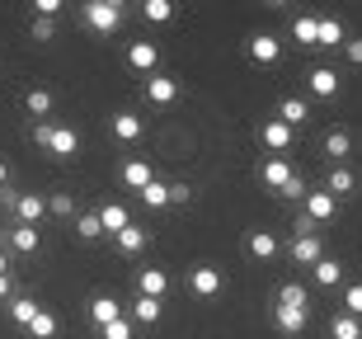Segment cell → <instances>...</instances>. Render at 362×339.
Here are the masks:
<instances>
[{"mask_svg": "<svg viewBox=\"0 0 362 339\" xmlns=\"http://www.w3.org/2000/svg\"><path fill=\"white\" fill-rule=\"evenodd\" d=\"M349 151H353L349 127H329V132H325V156H329L334 165H344V161H349Z\"/></svg>", "mask_w": 362, "mask_h": 339, "instance_id": "ac0fdd59", "label": "cell"}, {"mask_svg": "<svg viewBox=\"0 0 362 339\" xmlns=\"http://www.w3.org/2000/svg\"><path fill=\"white\" fill-rule=\"evenodd\" d=\"M33 142H38L47 156H57V161H66V156L81 151V132L66 127V122H38V127H33Z\"/></svg>", "mask_w": 362, "mask_h": 339, "instance_id": "6da1fadb", "label": "cell"}, {"mask_svg": "<svg viewBox=\"0 0 362 339\" xmlns=\"http://www.w3.org/2000/svg\"><path fill=\"white\" fill-rule=\"evenodd\" d=\"M160 311H165V301L141 297V292L132 297V326H160Z\"/></svg>", "mask_w": 362, "mask_h": 339, "instance_id": "d6986e66", "label": "cell"}, {"mask_svg": "<svg viewBox=\"0 0 362 339\" xmlns=\"http://www.w3.org/2000/svg\"><path fill=\"white\" fill-rule=\"evenodd\" d=\"M344 301H349L344 311H349V316H358V321H362V283H349V292H344Z\"/></svg>", "mask_w": 362, "mask_h": 339, "instance_id": "f35d334b", "label": "cell"}, {"mask_svg": "<svg viewBox=\"0 0 362 339\" xmlns=\"http://www.w3.org/2000/svg\"><path fill=\"white\" fill-rule=\"evenodd\" d=\"M188 287H193V297L212 301L216 292L226 287V278H221V269H216V264H193V269H188Z\"/></svg>", "mask_w": 362, "mask_h": 339, "instance_id": "3957f363", "label": "cell"}, {"mask_svg": "<svg viewBox=\"0 0 362 339\" xmlns=\"http://www.w3.org/2000/svg\"><path fill=\"white\" fill-rule=\"evenodd\" d=\"M146 99H151V104H160V109H165V104H175V99H179V81H175V76H160V71L146 76Z\"/></svg>", "mask_w": 362, "mask_h": 339, "instance_id": "7c38bea8", "label": "cell"}, {"mask_svg": "<svg viewBox=\"0 0 362 339\" xmlns=\"http://www.w3.org/2000/svg\"><path fill=\"white\" fill-rule=\"evenodd\" d=\"M57 28H52V19H33V38H52Z\"/></svg>", "mask_w": 362, "mask_h": 339, "instance_id": "ee69618b", "label": "cell"}, {"mask_svg": "<svg viewBox=\"0 0 362 339\" xmlns=\"http://www.w3.org/2000/svg\"><path fill=\"white\" fill-rule=\"evenodd\" d=\"M273 326H278L282 335H301V330L310 326V306H278V301H273Z\"/></svg>", "mask_w": 362, "mask_h": 339, "instance_id": "52a82bcc", "label": "cell"}, {"mask_svg": "<svg viewBox=\"0 0 362 339\" xmlns=\"http://www.w3.org/2000/svg\"><path fill=\"white\" fill-rule=\"evenodd\" d=\"M76 231H81V241H99L104 222H99V212H85V217H76Z\"/></svg>", "mask_w": 362, "mask_h": 339, "instance_id": "d590c367", "label": "cell"}, {"mask_svg": "<svg viewBox=\"0 0 362 339\" xmlns=\"http://www.w3.org/2000/svg\"><path fill=\"white\" fill-rule=\"evenodd\" d=\"M127 67L141 71V76H156V71H160V47L151 38H136L132 47H127Z\"/></svg>", "mask_w": 362, "mask_h": 339, "instance_id": "5b68a950", "label": "cell"}, {"mask_svg": "<svg viewBox=\"0 0 362 339\" xmlns=\"http://www.w3.org/2000/svg\"><path fill=\"white\" fill-rule=\"evenodd\" d=\"M10 316H14V326H28V321L38 316V301H33V297H14L10 301Z\"/></svg>", "mask_w": 362, "mask_h": 339, "instance_id": "e575fe53", "label": "cell"}, {"mask_svg": "<svg viewBox=\"0 0 362 339\" xmlns=\"http://www.w3.org/2000/svg\"><path fill=\"white\" fill-rule=\"evenodd\" d=\"M10 212H14V222H19V226H38L42 212H47V198H38V193H19Z\"/></svg>", "mask_w": 362, "mask_h": 339, "instance_id": "9c48e42d", "label": "cell"}, {"mask_svg": "<svg viewBox=\"0 0 362 339\" xmlns=\"http://www.w3.org/2000/svg\"><path fill=\"white\" fill-rule=\"evenodd\" d=\"M0 297H10V273H0Z\"/></svg>", "mask_w": 362, "mask_h": 339, "instance_id": "bcb514c9", "label": "cell"}, {"mask_svg": "<svg viewBox=\"0 0 362 339\" xmlns=\"http://www.w3.org/2000/svg\"><path fill=\"white\" fill-rule=\"evenodd\" d=\"M28 335H33V339H52L57 335V316L52 311H42V306H38V316H33V321H28Z\"/></svg>", "mask_w": 362, "mask_h": 339, "instance_id": "1f68e13d", "label": "cell"}, {"mask_svg": "<svg viewBox=\"0 0 362 339\" xmlns=\"http://www.w3.org/2000/svg\"><path fill=\"white\" fill-rule=\"evenodd\" d=\"M136 292H141V297L165 301V292H170V273L156 269V264H151V269H141V273H136Z\"/></svg>", "mask_w": 362, "mask_h": 339, "instance_id": "8fae6325", "label": "cell"}, {"mask_svg": "<svg viewBox=\"0 0 362 339\" xmlns=\"http://www.w3.org/2000/svg\"><path fill=\"white\" fill-rule=\"evenodd\" d=\"M90 321H94L99 330L113 326V321H122V301H118V297H94V301H90Z\"/></svg>", "mask_w": 362, "mask_h": 339, "instance_id": "7402d4cb", "label": "cell"}, {"mask_svg": "<svg viewBox=\"0 0 362 339\" xmlns=\"http://www.w3.org/2000/svg\"><path fill=\"white\" fill-rule=\"evenodd\" d=\"M273 118H278V122H287V127L296 132L301 122H310V104H306L301 95H287V99L278 104V113H273Z\"/></svg>", "mask_w": 362, "mask_h": 339, "instance_id": "5bb4252c", "label": "cell"}, {"mask_svg": "<svg viewBox=\"0 0 362 339\" xmlns=\"http://www.w3.org/2000/svg\"><path fill=\"white\" fill-rule=\"evenodd\" d=\"M38 245H42L38 226H19V222H10V250L14 255H33Z\"/></svg>", "mask_w": 362, "mask_h": 339, "instance_id": "44dd1931", "label": "cell"}, {"mask_svg": "<svg viewBox=\"0 0 362 339\" xmlns=\"http://www.w3.org/2000/svg\"><path fill=\"white\" fill-rule=\"evenodd\" d=\"M344 52H349L353 67H362V38H344Z\"/></svg>", "mask_w": 362, "mask_h": 339, "instance_id": "b9f144b4", "label": "cell"}, {"mask_svg": "<svg viewBox=\"0 0 362 339\" xmlns=\"http://www.w3.org/2000/svg\"><path fill=\"white\" fill-rule=\"evenodd\" d=\"M99 222H104V236H118V231L132 226V212H127L122 203H104L99 207Z\"/></svg>", "mask_w": 362, "mask_h": 339, "instance_id": "603a6c76", "label": "cell"}, {"mask_svg": "<svg viewBox=\"0 0 362 339\" xmlns=\"http://www.w3.org/2000/svg\"><path fill=\"white\" fill-rule=\"evenodd\" d=\"M315 47H344V24L329 19V14H320L315 19Z\"/></svg>", "mask_w": 362, "mask_h": 339, "instance_id": "d4e9b609", "label": "cell"}, {"mask_svg": "<svg viewBox=\"0 0 362 339\" xmlns=\"http://www.w3.org/2000/svg\"><path fill=\"white\" fill-rule=\"evenodd\" d=\"M339 212V198H329L325 189H310L306 198H301V217L310 222V226H320V222H334Z\"/></svg>", "mask_w": 362, "mask_h": 339, "instance_id": "277c9868", "label": "cell"}, {"mask_svg": "<svg viewBox=\"0 0 362 339\" xmlns=\"http://www.w3.org/2000/svg\"><path fill=\"white\" fill-rule=\"evenodd\" d=\"M141 14H146L151 24H170V19H175V5H170V0H146Z\"/></svg>", "mask_w": 362, "mask_h": 339, "instance_id": "836d02e7", "label": "cell"}, {"mask_svg": "<svg viewBox=\"0 0 362 339\" xmlns=\"http://www.w3.org/2000/svg\"><path fill=\"white\" fill-rule=\"evenodd\" d=\"M353 189H358L353 170H349V165H334V170H329V179H325V193H329V198H349Z\"/></svg>", "mask_w": 362, "mask_h": 339, "instance_id": "cb8c5ba5", "label": "cell"}, {"mask_svg": "<svg viewBox=\"0 0 362 339\" xmlns=\"http://www.w3.org/2000/svg\"><path fill=\"white\" fill-rule=\"evenodd\" d=\"M287 255H292V264H320L325 259V245H320V236L315 231H306V236H292V245H287Z\"/></svg>", "mask_w": 362, "mask_h": 339, "instance_id": "8992f818", "label": "cell"}, {"mask_svg": "<svg viewBox=\"0 0 362 339\" xmlns=\"http://www.w3.org/2000/svg\"><path fill=\"white\" fill-rule=\"evenodd\" d=\"M0 189H10V165L0 161Z\"/></svg>", "mask_w": 362, "mask_h": 339, "instance_id": "f6af8a7d", "label": "cell"}, {"mask_svg": "<svg viewBox=\"0 0 362 339\" xmlns=\"http://www.w3.org/2000/svg\"><path fill=\"white\" fill-rule=\"evenodd\" d=\"M259 137H264V146H269L273 156L292 151V142H296V132L287 127V122H278V118H269V122H264V132H259Z\"/></svg>", "mask_w": 362, "mask_h": 339, "instance_id": "4fadbf2b", "label": "cell"}, {"mask_svg": "<svg viewBox=\"0 0 362 339\" xmlns=\"http://www.w3.org/2000/svg\"><path fill=\"white\" fill-rule=\"evenodd\" d=\"M151 179H156V175H151L146 161H122V165H118V184H122V189H136V193H141Z\"/></svg>", "mask_w": 362, "mask_h": 339, "instance_id": "2e32d148", "label": "cell"}, {"mask_svg": "<svg viewBox=\"0 0 362 339\" xmlns=\"http://www.w3.org/2000/svg\"><path fill=\"white\" fill-rule=\"evenodd\" d=\"M306 193H310V184H306V179H301V175H292V179H287V189H282L278 198H282V203H301Z\"/></svg>", "mask_w": 362, "mask_h": 339, "instance_id": "8d00e7d4", "label": "cell"}, {"mask_svg": "<svg viewBox=\"0 0 362 339\" xmlns=\"http://www.w3.org/2000/svg\"><path fill=\"white\" fill-rule=\"evenodd\" d=\"M141 132H146L141 113H132V109L113 113V137H118V142H141Z\"/></svg>", "mask_w": 362, "mask_h": 339, "instance_id": "e0dca14e", "label": "cell"}, {"mask_svg": "<svg viewBox=\"0 0 362 339\" xmlns=\"http://www.w3.org/2000/svg\"><path fill=\"white\" fill-rule=\"evenodd\" d=\"M306 81H310V95L315 99H334L339 95V71H329V67H310Z\"/></svg>", "mask_w": 362, "mask_h": 339, "instance_id": "9a60e30c", "label": "cell"}, {"mask_svg": "<svg viewBox=\"0 0 362 339\" xmlns=\"http://www.w3.org/2000/svg\"><path fill=\"white\" fill-rule=\"evenodd\" d=\"M292 175H296V170H292V161H287V156H269V161L259 165V179H264L273 193L287 189V179H292Z\"/></svg>", "mask_w": 362, "mask_h": 339, "instance_id": "ba28073f", "label": "cell"}, {"mask_svg": "<svg viewBox=\"0 0 362 339\" xmlns=\"http://www.w3.org/2000/svg\"><path fill=\"white\" fill-rule=\"evenodd\" d=\"M0 273H10V255L5 250H0Z\"/></svg>", "mask_w": 362, "mask_h": 339, "instance_id": "7dc6e473", "label": "cell"}, {"mask_svg": "<svg viewBox=\"0 0 362 339\" xmlns=\"http://www.w3.org/2000/svg\"><path fill=\"white\" fill-rule=\"evenodd\" d=\"M273 301H278V306H310V292L301 283H282L278 292H273Z\"/></svg>", "mask_w": 362, "mask_h": 339, "instance_id": "4dcf8cb0", "label": "cell"}, {"mask_svg": "<svg viewBox=\"0 0 362 339\" xmlns=\"http://www.w3.org/2000/svg\"><path fill=\"white\" fill-rule=\"evenodd\" d=\"M250 57H255L259 67H278L282 62V42L273 33H250Z\"/></svg>", "mask_w": 362, "mask_h": 339, "instance_id": "30bf717a", "label": "cell"}, {"mask_svg": "<svg viewBox=\"0 0 362 339\" xmlns=\"http://www.w3.org/2000/svg\"><path fill=\"white\" fill-rule=\"evenodd\" d=\"M141 203H146L151 212H160V207H170V184H165V179H151L146 189H141Z\"/></svg>", "mask_w": 362, "mask_h": 339, "instance_id": "f546056e", "label": "cell"}, {"mask_svg": "<svg viewBox=\"0 0 362 339\" xmlns=\"http://www.w3.org/2000/svg\"><path fill=\"white\" fill-rule=\"evenodd\" d=\"M99 335H104V339H136V326L127 321V316H122V321H113V326H104Z\"/></svg>", "mask_w": 362, "mask_h": 339, "instance_id": "74e56055", "label": "cell"}, {"mask_svg": "<svg viewBox=\"0 0 362 339\" xmlns=\"http://www.w3.org/2000/svg\"><path fill=\"white\" fill-rule=\"evenodd\" d=\"M122 19H127V10H122V0H85V10H81V24H90L94 33H118Z\"/></svg>", "mask_w": 362, "mask_h": 339, "instance_id": "7a4b0ae2", "label": "cell"}, {"mask_svg": "<svg viewBox=\"0 0 362 339\" xmlns=\"http://www.w3.org/2000/svg\"><path fill=\"white\" fill-rule=\"evenodd\" d=\"M292 38L301 47H315V14H296L292 19Z\"/></svg>", "mask_w": 362, "mask_h": 339, "instance_id": "d6a6232c", "label": "cell"}, {"mask_svg": "<svg viewBox=\"0 0 362 339\" xmlns=\"http://www.w3.org/2000/svg\"><path fill=\"white\" fill-rule=\"evenodd\" d=\"M310 278H315V287H339V283H344V264L325 255L320 264H310Z\"/></svg>", "mask_w": 362, "mask_h": 339, "instance_id": "484cf974", "label": "cell"}, {"mask_svg": "<svg viewBox=\"0 0 362 339\" xmlns=\"http://www.w3.org/2000/svg\"><path fill=\"white\" fill-rule=\"evenodd\" d=\"M52 104H57V99H52V90H28V95H24V109L33 113L38 122H47V113H52Z\"/></svg>", "mask_w": 362, "mask_h": 339, "instance_id": "83f0119b", "label": "cell"}, {"mask_svg": "<svg viewBox=\"0 0 362 339\" xmlns=\"http://www.w3.org/2000/svg\"><path fill=\"white\" fill-rule=\"evenodd\" d=\"M188 198H193L188 184H170V203H188Z\"/></svg>", "mask_w": 362, "mask_h": 339, "instance_id": "7bdbcfd3", "label": "cell"}, {"mask_svg": "<svg viewBox=\"0 0 362 339\" xmlns=\"http://www.w3.org/2000/svg\"><path fill=\"white\" fill-rule=\"evenodd\" d=\"M57 212V217H71V212H76V203H71V193H52V203H47Z\"/></svg>", "mask_w": 362, "mask_h": 339, "instance_id": "60d3db41", "label": "cell"}, {"mask_svg": "<svg viewBox=\"0 0 362 339\" xmlns=\"http://www.w3.org/2000/svg\"><path fill=\"white\" fill-rule=\"evenodd\" d=\"M329 335H334V339H362V321L349 316V311H339L334 321H329Z\"/></svg>", "mask_w": 362, "mask_h": 339, "instance_id": "f1b7e54d", "label": "cell"}, {"mask_svg": "<svg viewBox=\"0 0 362 339\" xmlns=\"http://www.w3.org/2000/svg\"><path fill=\"white\" fill-rule=\"evenodd\" d=\"M245 245H250V255H255V259H273V255H278V236H273V231H250V241H245Z\"/></svg>", "mask_w": 362, "mask_h": 339, "instance_id": "4316f807", "label": "cell"}, {"mask_svg": "<svg viewBox=\"0 0 362 339\" xmlns=\"http://www.w3.org/2000/svg\"><path fill=\"white\" fill-rule=\"evenodd\" d=\"M146 241H151V236H146V226H136V222H132L127 231H118V236H113L118 255H127V259H132V255H141V250H146Z\"/></svg>", "mask_w": 362, "mask_h": 339, "instance_id": "ffe728a7", "label": "cell"}, {"mask_svg": "<svg viewBox=\"0 0 362 339\" xmlns=\"http://www.w3.org/2000/svg\"><path fill=\"white\" fill-rule=\"evenodd\" d=\"M33 14L38 19H57L62 14V0H33Z\"/></svg>", "mask_w": 362, "mask_h": 339, "instance_id": "ab89813d", "label": "cell"}]
</instances>
